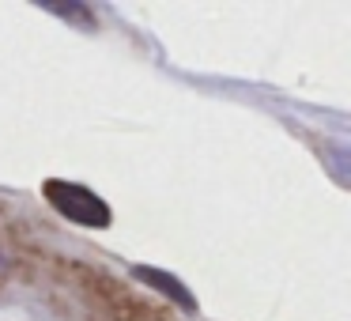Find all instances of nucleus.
Segmentation results:
<instances>
[{"mask_svg": "<svg viewBox=\"0 0 351 321\" xmlns=\"http://www.w3.org/2000/svg\"><path fill=\"white\" fill-rule=\"evenodd\" d=\"M42 193H46V200L64 215V219L80 223V227H110V208L102 204L91 189H84V185L53 178V182L42 185Z\"/></svg>", "mask_w": 351, "mask_h": 321, "instance_id": "1", "label": "nucleus"}, {"mask_svg": "<svg viewBox=\"0 0 351 321\" xmlns=\"http://www.w3.org/2000/svg\"><path fill=\"white\" fill-rule=\"evenodd\" d=\"M132 276L136 280H144L147 287H155L159 295H167V298H174L182 310H197V298L185 291V283L182 280H174V276H167V272H159V268H132Z\"/></svg>", "mask_w": 351, "mask_h": 321, "instance_id": "2", "label": "nucleus"}]
</instances>
